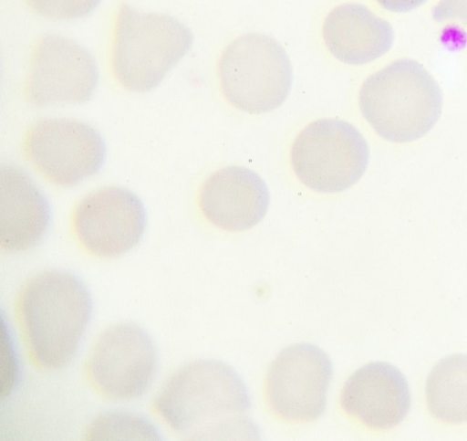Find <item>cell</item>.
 <instances>
[{"mask_svg":"<svg viewBox=\"0 0 467 441\" xmlns=\"http://www.w3.org/2000/svg\"><path fill=\"white\" fill-rule=\"evenodd\" d=\"M327 48L339 61L351 65L371 62L392 47L391 25L361 4L332 9L322 26Z\"/></svg>","mask_w":467,"mask_h":441,"instance_id":"cell-15","label":"cell"},{"mask_svg":"<svg viewBox=\"0 0 467 441\" xmlns=\"http://www.w3.org/2000/svg\"><path fill=\"white\" fill-rule=\"evenodd\" d=\"M153 408L183 439L260 438L244 380L218 360H197L178 369L160 388Z\"/></svg>","mask_w":467,"mask_h":441,"instance_id":"cell-1","label":"cell"},{"mask_svg":"<svg viewBox=\"0 0 467 441\" xmlns=\"http://www.w3.org/2000/svg\"><path fill=\"white\" fill-rule=\"evenodd\" d=\"M192 42L190 28L174 16L119 3L111 21L110 72L128 90H150L160 84Z\"/></svg>","mask_w":467,"mask_h":441,"instance_id":"cell-3","label":"cell"},{"mask_svg":"<svg viewBox=\"0 0 467 441\" xmlns=\"http://www.w3.org/2000/svg\"><path fill=\"white\" fill-rule=\"evenodd\" d=\"M21 152L47 183L70 187L95 174L106 153L104 141L90 125L71 119H45L24 132Z\"/></svg>","mask_w":467,"mask_h":441,"instance_id":"cell-7","label":"cell"},{"mask_svg":"<svg viewBox=\"0 0 467 441\" xmlns=\"http://www.w3.org/2000/svg\"><path fill=\"white\" fill-rule=\"evenodd\" d=\"M369 149L360 131L339 119L307 124L295 138L291 165L297 179L319 193H338L355 184L367 170Z\"/></svg>","mask_w":467,"mask_h":441,"instance_id":"cell-6","label":"cell"},{"mask_svg":"<svg viewBox=\"0 0 467 441\" xmlns=\"http://www.w3.org/2000/svg\"><path fill=\"white\" fill-rule=\"evenodd\" d=\"M86 286L59 269L28 279L16 300V314L26 351L42 370H58L74 358L91 317Z\"/></svg>","mask_w":467,"mask_h":441,"instance_id":"cell-2","label":"cell"},{"mask_svg":"<svg viewBox=\"0 0 467 441\" xmlns=\"http://www.w3.org/2000/svg\"><path fill=\"white\" fill-rule=\"evenodd\" d=\"M430 414L446 424L467 423V354L443 357L430 372L425 384Z\"/></svg>","mask_w":467,"mask_h":441,"instance_id":"cell-16","label":"cell"},{"mask_svg":"<svg viewBox=\"0 0 467 441\" xmlns=\"http://www.w3.org/2000/svg\"><path fill=\"white\" fill-rule=\"evenodd\" d=\"M48 204L38 187L19 167L0 168V248L20 253L33 248L49 225Z\"/></svg>","mask_w":467,"mask_h":441,"instance_id":"cell-14","label":"cell"},{"mask_svg":"<svg viewBox=\"0 0 467 441\" xmlns=\"http://www.w3.org/2000/svg\"><path fill=\"white\" fill-rule=\"evenodd\" d=\"M88 440H157L153 425L144 417L122 411L99 414L86 431Z\"/></svg>","mask_w":467,"mask_h":441,"instance_id":"cell-17","label":"cell"},{"mask_svg":"<svg viewBox=\"0 0 467 441\" xmlns=\"http://www.w3.org/2000/svg\"><path fill=\"white\" fill-rule=\"evenodd\" d=\"M269 202V190L262 177L238 165L212 173L198 194V205L205 219L226 231H244L257 225L265 217Z\"/></svg>","mask_w":467,"mask_h":441,"instance_id":"cell-13","label":"cell"},{"mask_svg":"<svg viewBox=\"0 0 467 441\" xmlns=\"http://www.w3.org/2000/svg\"><path fill=\"white\" fill-rule=\"evenodd\" d=\"M358 101L363 117L377 134L405 143L420 139L434 127L443 98L439 83L420 62L400 58L366 79Z\"/></svg>","mask_w":467,"mask_h":441,"instance_id":"cell-4","label":"cell"},{"mask_svg":"<svg viewBox=\"0 0 467 441\" xmlns=\"http://www.w3.org/2000/svg\"><path fill=\"white\" fill-rule=\"evenodd\" d=\"M342 411L372 430L401 423L410 407V392L402 373L385 362L365 364L346 381L339 400Z\"/></svg>","mask_w":467,"mask_h":441,"instance_id":"cell-12","label":"cell"},{"mask_svg":"<svg viewBox=\"0 0 467 441\" xmlns=\"http://www.w3.org/2000/svg\"><path fill=\"white\" fill-rule=\"evenodd\" d=\"M332 374L331 361L319 347L310 343L285 347L265 375L264 394L268 410L287 423L315 421L325 411Z\"/></svg>","mask_w":467,"mask_h":441,"instance_id":"cell-8","label":"cell"},{"mask_svg":"<svg viewBox=\"0 0 467 441\" xmlns=\"http://www.w3.org/2000/svg\"><path fill=\"white\" fill-rule=\"evenodd\" d=\"M99 79L92 55L75 40L55 34L30 47L23 96L38 106L78 104L94 92Z\"/></svg>","mask_w":467,"mask_h":441,"instance_id":"cell-9","label":"cell"},{"mask_svg":"<svg viewBox=\"0 0 467 441\" xmlns=\"http://www.w3.org/2000/svg\"><path fill=\"white\" fill-rule=\"evenodd\" d=\"M432 16L439 22L459 20L467 26V1H442L434 8Z\"/></svg>","mask_w":467,"mask_h":441,"instance_id":"cell-18","label":"cell"},{"mask_svg":"<svg viewBox=\"0 0 467 441\" xmlns=\"http://www.w3.org/2000/svg\"><path fill=\"white\" fill-rule=\"evenodd\" d=\"M156 366L157 353L149 334L135 323L119 322L98 336L89 350L86 372L100 395L127 401L147 390Z\"/></svg>","mask_w":467,"mask_h":441,"instance_id":"cell-10","label":"cell"},{"mask_svg":"<svg viewBox=\"0 0 467 441\" xmlns=\"http://www.w3.org/2000/svg\"><path fill=\"white\" fill-rule=\"evenodd\" d=\"M217 72L227 101L250 114L279 107L293 81L292 65L283 46L257 32L243 34L227 45L219 58Z\"/></svg>","mask_w":467,"mask_h":441,"instance_id":"cell-5","label":"cell"},{"mask_svg":"<svg viewBox=\"0 0 467 441\" xmlns=\"http://www.w3.org/2000/svg\"><path fill=\"white\" fill-rule=\"evenodd\" d=\"M71 228L89 255L109 258L134 247L145 228V210L126 188L104 186L82 197L71 213Z\"/></svg>","mask_w":467,"mask_h":441,"instance_id":"cell-11","label":"cell"}]
</instances>
